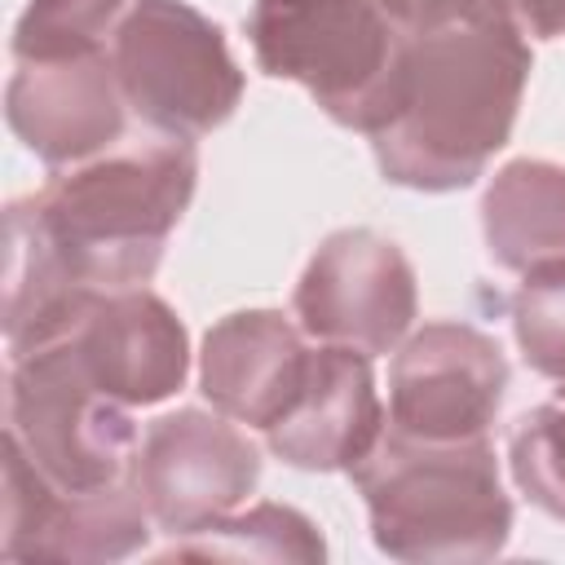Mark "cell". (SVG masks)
I'll return each instance as SVG.
<instances>
[{
  "label": "cell",
  "instance_id": "obj_15",
  "mask_svg": "<svg viewBox=\"0 0 565 565\" xmlns=\"http://www.w3.org/2000/svg\"><path fill=\"white\" fill-rule=\"evenodd\" d=\"M486 252L508 274L565 265V163L508 159L481 194Z\"/></svg>",
  "mask_w": 565,
  "mask_h": 565
},
{
  "label": "cell",
  "instance_id": "obj_5",
  "mask_svg": "<svg viewBox=\"0 0 565 565\" xmlns=\"http://www.w3.org/2000/svg\"><path fill=\"white\" fill-rule=\"evenodd\" d=\"M110 62L132 119L181 141L216 132L247 88L225 31L185 0H132Z\"/></svg>",
  "mask_w": 565,
  "mask_h": 565
},
{
  "label": "cell",
  "instance_id": "obj_13",
  "mask_svg": "<svg viewBox=\"0 0 565 565\" xmlns=\"http://www.w3.org/2000/svg\"><path fill=\"white\" fill-rule=\"evenodd\" d=\"M313 340L282 309H234L199 349V388L243 428H269L305 384Z\"/></svg>",
  "mask_w": 565,
  "mask_h": 565
},
{
  "label": "cell",
  "instance_id": "obj_21",
  "mask_svg": "<svg viewBox=\"0 0 565 565\" xmlns=\"http://www.w3.org/2000/svg\"><path fill=\"white\" fill-rule=\"evenodd\" d=\"M512 18L534 40H565V0H508Z\"/></svg>",
  "mask_w": 565,
  "mask_h": 565
},
{
  "label": "cell",
  "instance_id": "obj_16",
  "mask_svg": "<svg viewBox=\"0 0 565 565\" xmlns=\"http://www.w3.org/2000/svg\"><path fill=\"white\" fill-rule=\"evenodd\" d=\"M150 534L154 521L132 477L84 494L57 490L18 561H124L146 552Z\"/></svg>",
  "mask_w": 565,
  "mask_h": 565
},
{
  "label": "cell",
  "instance_id": "obj_22",
  "mask_svg": "<svg viewBox=\"0 0 565 565\" xmlns=\"http://www.w3.org/2000/svg\"><path fill=\"white\" fill-rule=\"evenodd\" d=\"M393 22H397V31L402 26H411V22H419L428 9H437V4H446V0H375Z\"/></svg>",
  "mask_w": 565,
  "mask_h": 565
},
{
  "label": "cell",
  "instance_id": "obj_4",
  "mask_svg": "<svg viewBox=\"0 0 565 565\" xmlns=\"http://www.w3.org/2000/svg\"><path fill=\"white\" fill-rule=\"evenodd\" d=\"M243 26L256 66L300 84L331 124L362 137L388 124L402 31L375 0H252Z\"/></svg>",
  "mask_w": 565,
  "mask_h": 565
},
{
  "label": "cell",
  "instance_id": "obj_18",
  "mask_svg": "<svg viewBox=\"0 0 565 565\" xmlns=\"http://www.w3.org/2000/svg\"><path fill=\"white\" fill-rule=\"evenodd\" d=\"M132 0H26L13 22V62L110 53Z\"/></svg>",
  "mask_w": 565,
  "mask_h": 565
},
{
  "label": "cell",
  "instance_id": "obj_3",
  "mask_svg": "<svg viewBox=\"0 0 565 565\" xmlns=\"http://www.w3.org/2000/svg\"><path fill=\"white\" fill-rule=\"evenodd\" d=\"M349 481L375 547L393 561H490L512 539V499L490 437L419 441L384 424Z\"/></svg>",
  "mask_w": 565,
  "mask_h": 565
},
{
  "label": "cell",
  "instance_id": "obj_8",
  "mask_svg": "<svg viewBox=\"0 0 565 565\" xmlns=\"http://www.w3.org/2000/svg\"><path fill=\"white\" fill-rule=\"evenodd\" d=\"M132 486L150 508L154 530L185 539L247 503L260 486V446L221 411L177 406L146 424Z\"/></svg>",
  "mask_w": 565,
  "mask_h": 565
},
{
  "label": "cell",
  "instance_id": "obj_20",
  "mask_svg": "<svg viewBox=\"0 0 565 565\" xmlns=\"http://www.w3.org/2000/svg\"><path fill=\"white\" fill-rule=\"evenodd\" d=\"M508 309L525 366L552 384H565V265L521 274Z\"/></svg>",
  "mask_w": 565,
  "mask_h": 565
},
{
  "label": "cell",
  "instance_id": "obj_19",
  "mask_svg": "<svg viewBox=\"0 0 565 565\" xmlns=\"http://www.w3.org/2000/svg\"><path fill=\"white\" fill-rule=\"evenodd\" d=\"M512 486L552 521L565 525V402L530 406L508 428Z\"/></svg>",
  "mask_w": 565,
  "mask_h": 565
},
{
  "label": "cell",
  "instance_id": "obj_14",
  "mask_svg": "<svg viewBox=\"0 0 565 565\" xmlns=\"http://www.w3.org/2000/svg\"><path fill=\"white\" fill-rule=\"evenodd\" d=\"M97 291L84 287L53 247L31 194L4 207V344L22 358L62 340Z\"/></svg>",
  "mask_w": 565,
  "mask_h": 565
},
{
  "label": "cell",
  "instance_id": "obj_17",
  "mask_svg": "<svg viewBox=\"0 0 565 565\" xmlns=\"http://www.w3.org/2000/svg\"><path fill=\"white\" fill-rule=\"evenodd\" d=\"M163 561H296V565H313L327 556L322 530L291 503H252V508H234L230 516L172 539L163 552Z\"/></svg>",
  "mask_w": 565,
  "mask_h": 565
},
{
  "label": "cell",
  "instance_id": "obj_10",
  "mask_svg": "<svg viewBox=\"0 0 565 565\" xmlns=\"http://www.w3.org/2000/svg\"><path fill=\"white\" fill-rule=\"evenodd\" d=\"M9 132L49 168L84 163L128 137V102L110 53L13 62L4 88Z\"/></svg>",
  "mask_w": 565,
  "mask_h": 565
},
{
  "label": "cell",
  "instance_id": "obj_7",
  "mask_svg": "<svg viewBox=\"0 0 565 565\" xmlns=\"http://www.w3.org/2000/svg\"><path fill=\"white\" fill-rule=\"evenodd\" d=\"M291 318L318 344L393 353L419 318L415 265L380 230H335L313 247L291 291Z\"/></svg>",
  "mask_w": 565,
  "mask_h": 565
},
{
  "label": "cell",
  "instance_id": "obj_11",
  "mask_svg": "<svg viewBox=\"0 0 565 565\" xmlns=\"http://www.w3.org/2000/svg\"><path fill=\"white\" fill-rule=\"evenodd\" d=\"M62 344L102 393L132 411L168 402L190 375V331L150 287L97 291Z\"/></svg>",
  "mask_w": 565,
  "mask_h": 565
},
{
  "label": "cell",
  "instance_id": "obj_12",
  "mask_svg": "<svg viewBox=\"0 0 565 565\" xmlns=\"http://www.w3.org/2000/svg\"><path fill=\"white\" fill-rule=\"evenodd\" d=\"M384 424L388 406L380 402L371 353L313 340L305 384L265 428V446L300 472H349L380 441Z\"/></svg>",
  "mask_w": 565,
  "mask_h": 565
},
{
  "label": "cell",
  "instance_id": "obj_9",
  "mask_svg": "<svg viewBox=\"0 0 565 565\" xmlns=\"http://www.w3.org/2000/svg\"><path fill=\"white\" fill-rule=\"evenodd\" d=\"M508 393V358L472 322L415 327L388 362V428L419 441L490 437Z\"/></svg>",
  "mask_w": 565,
  "mask_h": 565
},
{
  "label": "cell",
  "instance_id": "obj_1",
  "mask_svg": "<svg viewBox=\"0 0 565 565\" xmlns=\"http://www.w3.org/2000/svg\"><path fill=\"white\" fill-rule=\"evenodd\" d=\"M530 66L508 0H446L402 26L397 106L371 132L380 177L419 194L468 190L512 141Z\"/></svg>",
  "mask_w": 565,
  "mask_h": 565
},
{
  "label": "cell",
  "instance_id": "obj_2",
  "mask_svg": "<svg viewBox=\"0 0 565 565\" xmlns=\"http://www.w3.org/2000/svg\"><path fill=\"white\" fill-rule=\"evenodd\" d=\"M199 185L194 141L146 132L49 172L31 194L66 269L93 291L146 287Z\"/></svg>",
  "mask_w": 565,
  "mask_h": 565
},
{
  "label": "cell",
  "instance_id": "obj_6",
  "mask_svg": "<svg viewBox=\"0 0 565 565\" xmlns=\"http://www.w3.org/2000/svg\"><path fill=\"white\" fill-rule=\"evenodd\" d=\"M4 433H13L31 463L71 494L128 481L141 446L132 406L102 393L62 340L9 358Z\"/></svg>",
  "mask_w": 565,
  "mask_h": 565
},
{
  "label": "cell",
  "instance_id": "obj_23",
  "mask_svg": "<svg viewBox=\"0 0 565 565\" xmlns=\"http://www.w3.org/2000/svg\"><path fill=\"white\" fill-rule=\"evenodd\" d=\"M556 397H561V402H565V384H556Z\"/></svg>",
  "mask_w": 565,
  "mask_h": 565
}]
</instances>
